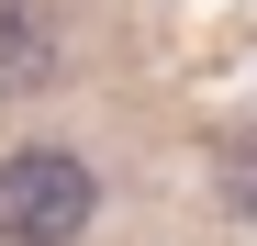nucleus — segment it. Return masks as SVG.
I'll use <instances>...</instances> for the list:
<instances>
[{
  "label": "nucleus",
  "instance_id": "obj_2",
  "mask_svg": "<svg viewBox=\"0 0 257 246\" xmlns=\"http://www.w3.org/2000/svg\"><path fill=\"white\" fill-rule=\"evenodd\" d=\"M56 23L34 12V0H0V101H23V90H45L56 78Z\"/></svg>",
  "mask_w": 257,
  "mask_h": 246
},
{
  "label": "nucleus",
  "instance_id": "obj_1",
  "mask_svg": "<svg viewBox=\"0 0 257 246\" xmlns=\"http://www.w3.org/2000/svg\"><path fill=\"white\" fill-rule=\"evenodd\" d=\"M90 213H101L90 157H67V146H12L0 157V246H78Z\"/></svg>",
  "mask_w": 257,
  "mask_h": 246
},
{
  "label": "nucleus",
  "instance_id": "obj_3",
  "mask_svg": "<svg viewBox=\"0 0 257 246\" xmlns=\"http://www.w3.org/2000/svg\"><path fill=\"white\" fill-rule=\"evenodd\" d=\"M212 190H224V213H246V224H257V135H235L224 157H212Z\"/></svg>",
  "mask_w": 257,
  "mask_h": 246
}]
</instances>
